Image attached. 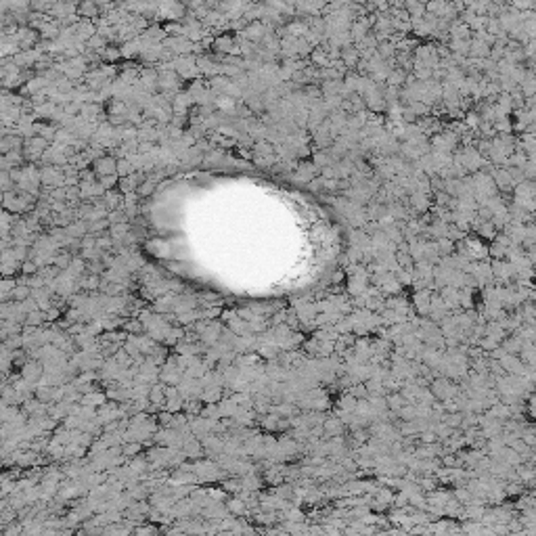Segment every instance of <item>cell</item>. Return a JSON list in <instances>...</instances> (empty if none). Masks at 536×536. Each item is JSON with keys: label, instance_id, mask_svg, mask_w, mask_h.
<instances>
[{"label": "cell", "instance_id": "cell-1", "mask_svg": "<svg viewBox=\"0 0 536 536\" xmlns=\"http://www.w3.org/2000/svg\"><path fill=\"white\" fill-rule=\"evenodd\" d=\"M48 143L50 140H46L44 136H40V134H32L23 140V157L28 162H38L42 160V153L48 149Z\"/></svg>", "mask_w": 536, "mask_h": 536}, {"label": "cell", "instance_id": "cell-2", "mask_svg": "<svg viewBox=\"0 0 536 536\" xmlns=\"http://www.w3.org/2000/svg\"><path fill=\"white\" fill-rule=\"evenodd\" d=\"M116 168H118V160L113 155H105L101 153L96 160H92V170L96 174V178H101V176H111V174H116Z\"/></svg>", "mask_w": 536, "mask_h": 536}, {"label": "cell", "instance_id": "cell-3", "mask_svg": "<svg viewBox=\"0 0 536 536\" xmlns=\"http://www.w3.org/2000/svg\"><path fill=\"white\" fill-rule=\"evenodd\" d=\"M40 184L42 187H50V189H57V187H63V170H59L57 165H44L40 170Z\"/></svg>", "mask_w": 536, "mask_h": 536}, {"label": "cell", "instance_id": "cell-4", "mask_svg": "<svg viewBox=\"0 0 536 536\" xmlns=\"http://www.w3.org/2000/svg\"><path fill=\"white\" fill-rule=\"evenodd\" d=\"M76 15L80 17V19L94 21L96 17H101V6L96 0H80L76 6Z\"/></svg>", "mask_w": 536, "mask_h": 536}, {"label": "cell", "instance_id": "cell-5", "mask_svg": "<svg viewBox=\"0 0 536 536\" xmlns=\"http://www.w3.org/2000/svg\"><path fill=\"white\" fill-rule=\"evenodd\" d=\"M323 434L325 436H337V438H341V436H344V421L337 419V417H325V421H323Z\"/></svg>", "mask_w": 536, "mask_h": 536}, {"label": "cell", "instance_id": "cell-6", "mask_svg": "<svg viewBox=\"0 0 536 536\" xmlns=\"http://www.w3.org/2000/svg\"><path fill=\"white\" fill-rule=\"evenodd\" d=\"M339 61L344 63L346 67H354L358 61H360V50L358 46H352V44H348L339 50Z\"/></svg>", "mask_w": 536, "mask_h": 536}, {"label": "cell", "instance_id": "cell-7", "mask_svg": "<svg viewBox=\"0 0 536 536\" xmlns=\"http://www.w3.org/2000/svg\"><path fill=\"white\" fill-rule=\"evenodd\" d=\"M155 189H157V180H153L151 176H145L143 180L138 182V187H136V195H138V199H147V197H151L153 193H155Z\"/></svg>", "mask_w": 536, "mask_h": 536}, {"label": "cell", "instance_id": "cell-8", "mask_svg": "<svg viewBox=\"0 0 536 536\" xmlns=\"http://www.w3.org/2000/svg\"><path fill=\"white\" fill-rule=\"evenodd\" d=\"M21 373L25 377V381H38L40 375H42V365L40 363H28V365H23Z\"/></svg>", "mask_w": 536, "mask_h": 536}, {"label": "cell", "instance_id": "cell-9", "mask_svg": "<svg viewBox=\"0 0 536 536\" xmlns=\"http://www.w3.org/2000/svg\"><path fill=\"white\" fill-rule=\"evenodd\" d=\"M120 57H122V50H120L118 46L107 44L103 50H99V59L105 61V63H113V61H118Z\"/></svg>", "mask_w": 536, "mask_h": 536}, {"label": "cell", "instance_id": "cell-10", "mask_svg": "<svg viewBox=\"0 0 536 536\" xmlns=\"http://www.w3.org/2000/svg\"><path fill=\"white\" fill-rule=\"evenodd\" d=\"M149 400H151L155 407H162V404L165 402V388H164L162 383L151 385V392H149Z\"/></svg>", "mask_w": 536, "mask_h": 536}, {"label": "cell", "instance_id": "cell-11", "mask_svg": "<svg viewBox=\"0 0 536 536\" xmlns=\"http://www.w3.org/2000/svg\"><path fill=\"white\" fill-rule=\"evenodd\" d=\"M411 206H412V209H417V212H425V209L429 207V201H427V197H425V193H412L411 195Z\"/></svg>", "mask_w": 536, "mask_h": 536}, {"label": "cell", "instance_id": "cell-12", "mask_svg": "<svg viewBox=\"0 0 536 536\" xmlns=\"http://www.w3.org/2000/svg\"><path fill=\"white\" fill-rule=\"evenodd\" d=\"M30 295H32V287L30 285H17L11 291V297L15 302H28Z\"/></svg>", "mask_w": 536, "mask_h": 536}, {"label": "cell", "instance_id": "cell-13", "mask_svg": "<svg viewBox=\"0 0 536 536\" xmlns=\"http://www.w3.org/2000/svg\"><path fill=\"white\" fill-rule=\"evenodd\" d=\"M136 168L132 165V162L126 160V157H122V160H118V168H116V174H118V178L122 176H128V174H132Z\"/></svg>", "mask_w": 536, "mask_h": 536}, {"label": "cell", "instance_id": "cell-14", "mask_svg": "<svg viewBox=\"0 0 536 536\" xmlns=\"http://www.w3.org/2000/svg\"><path fill=\"white\" fill-rule=\"evenodd\" d=\"M72 260H74L72 251H61V253H57V256H55V260H52V264L59 266L61 270H63V268H69V264H72Z\"/></svg>", "mask_w": 536, "mask_h": 536}, {"label": "cell", "instance_id": "cell-15", "mask_svg": "<svg viewBox=\"0 0 536 536\" xmlns=\"http://www.w3.org/2000/svg\"><path fill=\"white\" fill-rule=\"evenodd\" d=\"M105 396L99 392H90V394H86V396L82 398V404L84 407H96V404H103Z\"/></svg>", "mask_w": 536, "mask_h": 536}, {"label": "cell", "instance_id": "cell-16", "mask_svg": "<svg viewBox=\"0 0 536 536\" xmlns=\"http://www.w3.org/2000/svg\"><path fill=\"white\" fill-rule=\"evenodd\" d=\"M44 321L46 319H44V312L42 310H36V312L32 310V312H28V319H25V323H28L30 327H38V325H42Z\"/></svg>", "mask_w": 536, "mask_h": 536}, {"label": "cell", "instance_id": "cell-17", "mask_svg": "<svg viewBox=\"0 0 536 536\" xmlns=\"http://www.w3.org/2000/svg\"><path fill=\"white\" fill-rule=\"evenodd\" d=\"M182 451H184V454H187V456H199L201 454V444L195 442V440H189V442H184Z\"/></svg>", "mask_w": 536, "mask_h": 536}, {"label": "cell", "instance_id": "cell-18", "mask_svg": "<svg viewBox=\"0 0 536 536\" xmlns=\"http://www.w3.org/2000/svg\"><path fill=\"white\" fill-rule=\"evenodd\" d=\"M21 270H23V275H36V272H38V264L32 258H25L21 262Z\"/></svg>", "mask_w": 536, "mask_h": 536}, {"label": "cell", "instance_id": "cell-19", "mask_svg": "<svg viewBox=\"0 0 536 536\" xmlns=\"http://www.w3.org/2000/svg\"><path fill=\"white\" fill-rule=\"evenodd\" d=\"M228 509H231L233 513L237 515H243L245 513V503L241 498H233V500H228Z\"/></svg>", "mask_w": 536, "mask_h": 536}, {"label": "cell", "instance_id": "cell-20", "mask_svg": "<svg viewBox=\"0 0 536 536\" xmlns=\"http://www.w3.org/2000/svg\"><path fill=\"white\" fill-rule=\"evenodd\" d=\"M99 182L103 184L105 191H107V189H116V184H118V174H111V176H101Z\"/></svg>", "mask_w": 536, "mask_h": 536}, {"label": "cell", "instance_id": "cell-21", "mask_svg": "<svg viewBox=\"0 0 536 536\" xmlns=\"http://www.w3.org/2000/svg\"><path fill=\"white\" fill-rule=\"evenodd\" d=\"M122 453L128 454V456H136L140 453V442H130V444H124L122 446Z\"/></svg>", "mask_w": 536, "mask_h": 536}, {"label": "cell", "instance_id": "cell-22", "mask_svg": "<svg viewBox=\"0 0 536 536\" xmlns=\"http://www.w3.org/2000/svg\"><path fill=\"white\" fill-rule=\"evenodd\" d=\"M513 8L515 11H532L534 0H513Z\"/></svg>", "mask_w": 536, "mask_h": 536}, {"label": "cell", "instance_id": "cell-23", "mask_svg": "<svg viewBox=\"0 0 536 536\" xmlns=\"http://www.w3.org/2000/svg\"><path fill=\"white\" fill-rule=\"evenodd\" d=\"M224 488H226L228 492H237V495H239V492L243 490L241 480H228V482H224Z\"/></svg>", "mask_w": 536, "mask_h": 536}, {"label": "cell", "instance_id": "cell-24", "mask_svg": "<svg viewBox=\"0 0 536 536\" xmlns=\"http://www.w3.org/2000/svg\"><path fill=\"white\" fill-rule=\"evenodd\" d=\"M19 346H21V337H19V335L6 339V348H19Z\"/></svg>", "mask_w": 536, "mask_h": 536}, {"label": "cell", "instance_id": "cell-25", "mask_svg": "<svg viewBox=\"0 0 536 536\" xmlns=\"http://www.w3.org/2000/svg\"><path fill=\"white\" fill-rule=\"evenodd\" d=\"M164 302H168L170 308L174 306V302H170V300H164ZM155 310H165V304H155Z\"/></svg>", "mask_w": 536, "mask_h": 536}]
</instances>
